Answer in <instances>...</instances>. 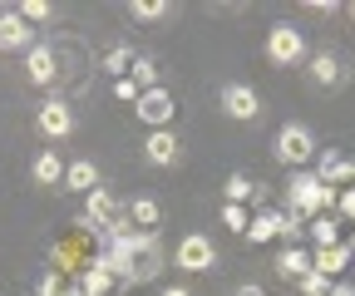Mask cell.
I'll return each mask as SVG.
<instances>
[{
	"label": "cell",
	"mask_w": 355,
	"mask_h": 296,
	"mask_svg": "<svg viewBox=\"0 0 355 296\" xmlns=\"http://www.w3.org/2000/svg\"><path fill=\"white\" fill-rule=\"evenodd\" d=\"M286 193H291V213H301L306 223L311 218H321V213H331V207L340 202V193L336 188H326L311 168H301V173H291V183H286Z\"/></svg>",
	"instance_id": "obj_1"
},
{
	"label": "cell",
	"mask_w": 355,
	"mask_h": 296,
	"mask_svg": "<svg viewBox=\"0 0 355 296\" xmlns=\"http://www.w3.org/2000/svg\"><path fill=\"white\" fill-rule=\"evenodd\" d=\"M266 60L272 64H282V69H296V64H306L311 60V45H306V35L291 25V20H277L272 30H266Z\"/></svg>",
	"instance_id": "obj_2"
},
{
	"label": "cell",
	"mask_w": 355,
	"mask_h": 296,
	"mask_svg": "<svg viewBox=\"0 0 355 296\" xmlns=\"http://www.w3.org/2000/svg\"><path fill=\"white\" fill-rule=\"evenodd\" d=\"M272 153H277V163H286V168H291V173H301V168L316 158L321 148H316V134H311L306 123H282Z\"/></svg>",
	"instance_id": "obj_3"
},
{
	"label": "cell",
	"mask_w": 355,
	"mask_h": 296,
	"mask_svg": "<svg viewBox=\"0 0 355 296\" xmlns=\"http://www.w3.org/2000/svg\"><path fill=\"white\" fill-rule=\"evenodd\" d=\"M133 114H139V123H148V134L153 129H173V119H178V99H173V89H144L139 94V104H133Z\"/></svg>",
	"instance_id": "obj_4"
},
{
	"label": "cell",
	"mask_w": 355,
	"mask_h": 296,
	"mask_svg": "<svg viewBox=\"0 0 355 296\" xmlns=\"http://www.w3.org/2000/svg\"><path fill=\"white\" fill-rule=\"evenodd\" d=\"M173 262H178V272H212L217 267V247H212L207 232H188L183 242H178Z\"/></svg>",
	"instance_id": "obj_5"
},
{
	"label": "cell",
	"mask_w": 355,
	"mask_h": 296,
	"mask_svg": "<svg viewBox=\"0 0 355 296\" xmlns=\"http://www.w3.org/2000/svg\"><path fill=\"white\" fill-rule=\"evenodd\" d=\"M222 114H227V119H237V123H257L261 119V94L252 89V84H222Z\"/></svg>",
	"instance_id": "obj_6"
},
{
	"label": "cell",
	"mask_w": 355,
	"mask_h": 296,
	"mask_svg": "<svg viewBox=\"0 0 355 296\" xmlns=\"http://www.w3.org/2000/svg\"><path fill=\"white\" fill-rule=\"evenodd\" d=\"M119 213H123V207L114 202V193H109V188H94V193L84 198V213L74 218V227H79V232H104Z\"/></svg>",
	"instance_id": "obj_7"
},
{
	"label": "cell",
	"mask_w": 355,
	"mask_h": 296,
	"mask_svg": "<svg viewBox=\"0 0 355 296\" xmlns=\"http://www.w3.org/2000/svg\"><path fill=\"white\" fill-rule=\"evenodd\" d=\"M35 129L50 139V143L69 139V134H74V109H69L64 99H44V104L35 109Z\"/></svg>",
	"instance_id": "obj_8"
},
{
	"label": "cell",
	"mask_w": 355,
	"mask_h": 296,
	"mask_svg": "<svg viewBox=\"0 0 355 296\" xmlns=\"http://www.w3.org/2000/svg\"><path fill=\"white\" fill-rule=\"evenodd\" d=\"M40 45V40H35V25H25L20 20V10H0V50H10V55H30Z\"/></svg>",
	"instance_id": "obj_9"
},
{
	"label": "cell",
	"mask_w": 355,
	"mask_h": 296,
	"mask_svg": "<svg viewBox=\"0 0 355 296\" xmlns=\"http://www.w3.org/2000/svg\"><path fill=\"white\" fill-rule=\"evenodd\" d=\"M144 158L153 168H173L178 158H183V139H178V129H153L144 139Z\"/></svg>",
	"instance_id": "obj_10"
},
{
	"label": "cell",
	"mask_w": 355,
	"mask_h": 296,
	"mask_svg": "<svg viewBox=\"0 0 355 296\" xmlns=\"http://www.w3.org/2000/svg\"><path fill=\"white\" fill-rule=\"evenodd\" d=\"M326 188H336V183H345V188H355V158H340L336 148H326V153H316V168H311Z\"/></svg>",
	"instance_id": "obj_11"
},
{
	"label": "cell",
	"mask_w": 355,
	"mask_h": 296,
	"mask_svg": "<svg viewBox=\"0 0 355 296\" xmlns=\"http://www.w3.org/2000/svg\"><path fill=\"white\" fill-rule=\"evenodd\" d=\"M306 74H311V84H321V89H336V84H345V60L336 50H316L306 60Z\"/></svg>",
	"instance_id": "obj_12"
},
{
	"label": "cell",
	"mask_w": 355,
	"mask_h": 296,
	"mask_svg": "<svg viewBox=\"0 0 355 296\" xmlns=\"http://www.w3.org/2000/svg\"><path fill=\"white\" fill-rule=\"evenodd\" d=\"M25 74H30V84L50 89V84L60 79V55H55V45H35V50L25 55Z\"/></svg>",
	"instance_id": "obj_13"
},
{
	"label": "cell",
	"mask_w": 355,
	"mask_h": 296,
	"mask_svg": "<svg viewBox=\"0 0 355 296\" xmlns=\"http://www.w3.org/2000/svg\"><path fill=\"white\" fill-rule=\"evenodd\" d=\"M345 267H350L345 242H336V247H316V257H311V272H321V277H331V281H340Z\"/></svg>",
	"instance_id": "obj_14"
},
{
	"label": "cell",
	"mask_w": 355,
	"mask_h": 296,
	"mask_svg": "<svg viewBox=\"0 0 355 296\" xmlns=\"http://www.w3.org/2000/svg\"><path fill=\"white\" fill-rule=\"evenodd\" d=\"M64 188H69V193H84V198H89V193L99 188V168L89 163V158H74V163H64Z\"/></svg>",
	"instance_id": "obj_15"
},
{
	"label": "cell",
	"mask_w": 355,
	"mask_h": 296,
	"mask_svg": "<svg viewBox=\"0 0 355 296\" xmlns=\"http://www.w3.org/2000/svg\"><path fill=\"white\" fill-rule=\"evenodd\" d=\"M30 178H35L40 188H60V183H64V163H60V153L44 148V153L30 163Z\"/></svg>",
	"instance_id": "obj_16"
},
{
	"label": "cell",
	"mask_w": 355,
	"mask_h": 296,
	"mask_svg": "<svg viewBox=\"0 0 355 296\" xmlns=\"http://www.w3.org/2000/svg\"><path fill=\"white\" fill-rule=\"evenodd\" d=\"M123 213H128V223L139 227V232H158V223H163V207H158L153 198H133Z\"/></svg>",
	"instance_id": "obj_17"
},
{
	"label": "cell",
	"mask_w": 355,
	"mask_h": 296,
	"mask_svg": "<svg viewBox=\"0 0 355 296\" xmlns=\"http://www.w3.org/2000/svg\"><path fill=\"white\" fill-rule=\"evenodd\" d=\"M114 286H119V281H114V277H109V272H104L94 257L84 262V272H79V291H84V296H109Z\"/></svg>",
	"instance_id": "obj_18"
},
{
	"label": "cell",
	"mask_w": 355,
	"mask_h": 296,
	"mask_svg": "<svg viewBox=\"0 0 355 296\" xmlns=\"http://www.w3.org/2000/svg\"><path fill=\"white\" fill-rule=\"evenodd\" d=\"M272 267H277V277H286V281H301V277L311 272V257H306L301 247H282Z\"/></svg>",
	"instance_id": "obj_19"
},
{
	"label": "cell",
	"mask_w": 355,
	"mask_h": 296,
	"mask_svg": "<svg viewBox=\"0 0 355 296\" xmlns=\"http://www.w3.org/2000/svg\"><path fill=\"white\" fill-rule=\"evenodd\" d=\"M277 232H282V213H272V207H266V213H252V227H247V242H252V247L272 242Z\"/></svg>",
	"instance_id": "obj_20"
},
{
	"label": "cell",
	"mask_w": 355,
	"mask_h": 296,
	"mask_svg": "<svg viewBox=\"0 0 355 296\" xmlns=\"http://www.w3.org/2000/svg\"><path fill=\"white\" fill-rule=\"evenodd\" d=\"M306 237L316 242V247H336V242H340V218H331V213L311 218V223H306Z\"/></svg>",
	"instance_id": "obj_21"
},
{
	"label": "cell",
	"mask_w": 355,
	"mask_h": 296,
	"mask_svg": "<svg viewBox=\"0 0 355 296\" xmlns=\"http://www.w3.org/2000/svg\"><path fill=\"white\" fill-rule=\"evenodd\" d=\"M163 272V247H148V252H139V262H133V277H128V286H139V281H153Z\"/></svg>",
	"instance_id": "obj_22"
},
{
	"label": "cell",
	"mask_w": 355,
	"mask_h": 296,
	"mask_svg": "<svg viewBox=\"0 0 355 296\" xmlns=\"http://www.w3.org/2000/svg\"><path fill=\"white\" fill-rule=\"evenodd\" d=\"M222 193H227V202H242V207H247V202H261V183H252L247 173H232Z\"/></svg>",
	"instance_id": "obj_23"
},
{
	"label": "cell",
	"mask_w": 355,
	"mask_h": 296,
	"mask_svg": "<svg viewBox=\"0 0 355 296\" xmlns=\"http://www.w3.org/2000/svg\"><path fill=\"white\" fill-rule=\"evenodd\" d=\"M128 79L139 84V94H144V89H158V64H153L148 55H133V69H128Z\"/></svg>",
	"instance_id": "obj_24"
},
{
	"label": "cell",
	"mask_w": 355,
	"mask_h": 296,
	"mask_svg": "<svg viewBox=\"0 0 355 296\" xmlns=\"http://www.w3.org/2000/svg\"><path fill=\"white\" fill-rule=\"evenodd\" d=\"M128 15L153 25V20H168V15H173V6H168V0H133V6H128Z\"/></svg>",
	"instance_id": "obj_25"
},
{
	"label": "cell",
	"mask_w": 355,
	"mask_h": 296,
	"mask_svg": "<svg viewBox=\"0 0 355 296\" xmlns=\"http://www.w3.org/2000/svg\"><path fill=\"white\" fill-rule=\"evenodd\" d=\"M128 69H133V50H128V45H114V50L104 55V74H114V79H128Z\"/></svg>",
	"instance_id": "obj_26"
},
{
	"label": "cell",
	"mask_w": 355,
	"mask_h": 296,
	"mask_svg": "<svg viewBox=\"0 0 355 296\" xmlns=\"http://www.w3.org/2000/svg\"><path fill=\"white\" fill-rule=\"evenodd\" d=\"M286 247H301V237H306V218L301 213H282V232H277Z\"/></svg>",
	"instance_id": "obj_27"
},
{
	"label": "cell",
	"mask_w": 355,
	"mask_h": 296,
	"mask_svg": "<svg viewBox=\"0 0 355 296\" xmlns=\"http://www.w3.org/2000/svg\"><path fill=\"white\" fill-rule=\"evenodd\" d=\"M222 227H232V232H242V237H247V227H252V213H247L242 202H227V207H222Z\"/></svg>",
	"instance_id": "obj_28"
},
{
	"label": "cell",
	"mask_w": 355,
	"mask_h": 296,
	"mask_svg": "<svg viewBox=\"0 0 355 296\" xmlns=\"http://www.w3.org/2000/svg\"><path fill=\"white\" fill-rule=\"evenodd\" d=\"M296 286H301V296H331V286H336V281H331V277H321V272H306Z\"/></svg>",
	"instance_id": "obj_29"
},
{
	"label": "cell",
	"mask_w": 355,
	"mask_h": 296,
	"mask_svg": "<svg viewBox=\"0 0 355 296\" xmlns=\"http://www.w3.org/2000/svg\"><path fill=\"white\" fill-rule=\"evenodd\" d=\"M50 15H55V10L44 6V0H25V6H20V20H25V25H44Z\"/></svg>",
	"instance_id": "obj_30"
},
{
	"label": "cell",
	"mask_w": 355,
	"mask_h": 296,
	"mask_svg": "<svg viewBox=\"0 0 355 296\" xmlns=\"http://www.w3.org/2000/svg\"><path fill=\"white\" fill-rule=\"evenodd\" d=\"M35 296H69V286H64V277L60 272H44V281H40V291Z\"/></svg>",
	"instance_id": "obj_31"
},
{
	"label": "cell",
	"mask_w": 355,
	"mask_h": 296,
	"mask_svg": "<svg viewBox=\"0 0 355 296\" xmlns=\"http://www.w3.org/2000/svg\"><path fill=\"white\" fill-rule=\"evenodd\" d=\"M114 99L119 104H139V84H133V79H114Z\"/></svg>",
	"instance_id": "obj_32"
},
{
	"label": "cell",
	"mask_w": 355,
	"mask_h": 296,
	"mask_svg": "<svg viewBox=\"0 0 355 296\" xmlns=\"http://www.w3.org/2000/svg\"><path fill=\"white\" fill-rule=\"evenodd\" d=\"M336 218H350V223H355V188H340V202H336Z\"/></svg>",
	"instance_id": "obj_33"
},
{
	"label": "cell",
	"mask_w": 355,
	"mask_h": 296,
	"mask_svg": "<svg viewBox=\"0 0 355 296\" xmlns=\"http://www.w3.org/2000/svg\"><path fill=\"white\" fill-rule=\"evenodd\" d=\"M232 296H266V291H261V286H257V281H242V286H237V291H232Z\"/></svg>",
	"instance_id": "obj_34"
},
{
	"label": "cell",
	"mask_w": 355,
	"mask_h": 296,
	"mask_svg": "<svg viewBox=\"0 0 355 296\" xmlns=\"http://www.w3.org/2000/svg\"><path fill=\"white\" fill-rule=\"evenodd\" d=\"M331 296H355V286H350V281H336V286H331Z\"/></svg>",
	"instance_id": "obj_35"
},
{
	"label": "cell",
	"mask_w": 355,
	"mask_h": 296,
	"mask_svg": "<svg viewBox=\"0 0 355 296\" xmlns=\"http://www.w3.org/2000/svg\"><path fill=\"white\" fill-rule=\"evenodd\" d=\"M158 296H193V291H188V286H163Z\"/></svg>",
	"instance_id": "obj_36"
},
{
	"label": "cell",
	"mask_w": 355,
	"mask_h": 296,
	"mask_svg": "<svg viewBox=\"0 0 355 296\" xmlns=\"http://www.w3.org/2000/svg\"><path fill=\"white\" fill-rule=\"evenodd\" d=\"M340 242H345V252H350V257H355V232H350V237H340Z\"/></svg>",
	"instance_id": "obj_37"
},
{
	"label": "cell",
	"mask_w": 355,
	"mask_h": 296,
	"mask_svg": "<svg viewBox=\"0 0 355 296\" xmlns=\"http://www.w3.org/2000/svg\"><path fill=\"white\" fill-rule=\"evenodd\" d=\"M350 15H355V6H350Z\"/></svg>",
	"instance_id": "obj_38"
}]
</instances>
